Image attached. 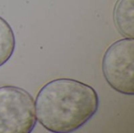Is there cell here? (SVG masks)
<instances>
[{"instance_id":"cell-1","label":"cell","mask_w":134,"mask_h":133,"mask_svg":"<svg viewBox=\"0 0 134 133\" xmlns=\"http://www.w3.org/2000/svg\"><path fill=\"white\" fill-rule=\"evenodd\" d=\"M99 103L92 86L75 79L57 78L38 91L35 100L36 118L50 132H73L96 114Z\"/></svg>"},{"instance_id":"cell-2","label":"cell","mask_w":134,"mask_h":133,"mask_svg":"<svg viewBox=\"0 0 134 133\" xmlns=\"http://www.w3.org/2000/svg\"><path fill=\"white\" fill-rule=\"evenodd\" d=\"M36 123L32 96L17 86L0 87V133H30Z\"/></svg>"},{"instance_id":"cell-3","label":"cell","mask_w":134,"mask_h":133,"mask_svg":"<svg viewBox=\"0 0 134 133\" xmlns=\"http://www.w3.org/2000/svg\"><path fill=\"white\" fill-rule=\"evenodd\" d=\"M133 61L134 38L118 40L106 49L102 60L103 74L115 91L133 96Z\"/></svg>"},{"instance_id":"cell-4","label":"cell","mask_w":134,"mask_h":133,"mask_svg":"<svg viewBox=\"0 0 134 133\" xmlns=\"http://www.w3.org/2000/svg\"><path fill=\"white\" fill-rule=\"evenodd\" d=\"M113 20L122 36L134 38V0H117L114 5Z\"/></svg>"},{"instance_id":"cell-5","label":"cell","mask_w":134,"mask_h":133,"mask_svg":"<svg viewBox=\"0 0 134 133\" xmlns=\"http://www.w3.org/2000/svg\"><path fill=\"white\" fill-rule=\"evenodd\" d=\"M16 47L14 32L9 23L0 16V67L13 56Z\"/></svg>"}]
</instances>
